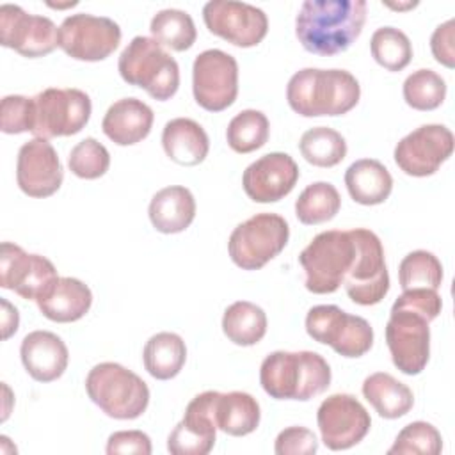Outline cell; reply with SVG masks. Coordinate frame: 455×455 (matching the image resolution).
I'll return each instance as SVG.
<instances>
[{
  "mask_svg": "<svg viewBox=\"0 0 455 455\" xmlns=\"http://www.w3.org/2000/svg\"><path fill=\"white\" fill-rule=\"evenodd\" d=\"M364 21V0H306L295 18V36L309 53L336 55L359 37Z\"/></svg>",
  "mask_w": 455,
  "mask_h": 455,
  "instance_id": "obj_1",
  "label": "cell"
},
{
  "mask_svg": "<svg viewBox=\"0 0 455 455\" xmlns=\"http://www.w3.org/2000/svg\"><path fill=\"white\" fill-rule=\"evenodd\" d=\"M361 98L357 78L347 69L304 68L291 75L286 85V101L304 117L343 116Z\"/></svg>",
  "mask_w": 455,
  "mask_h": 455,
  "instance_id": "obj_2",
  "label": "cell"
},
{
  "mask_svg": "<svg viewBox=\"0 0 455 455\" xmlns=\"http://www.w3.org/2000/svg\"><path fill=\"white\" fill-rule=\"evenodd\" d=\"M331 377L329 363L311 350H275L259 366V384L275 400H311L331 386Z\"/></svg>",
  "mask_w": 455,
  "mask_h": 455,
  "instance_id": "obj_3",
  "label": "cell"
},
{
  "mask_svg": "<svg viewBox=\"0 0 455 455\" xmlns=\"http://www.w3.org/2000/svg\"><path fill=\"white\" fill-rule=\"evenodd\" d=\"M121 78L144 89L151 98L165 101L180 87V66L176 59L153 37L135 36L117 60Z\"/></svg>",
  "mask_w": 455,
  "mask_h": 455,
  "instance_id": "obj_4",
  "label": "cell"
},
{
  "mask_svg": "<svg viewBox=\"0 0 455 455\" xmlns=\"http://www.w3.org/2000/svg\"><path fill=\"white\" fill-rule=\"evenodd\" d=\"M357 245L352 231L329 229L318 233L299 254L306 274V290L316 295L334 293L350 272Z\"/></svg>",
  "mask_w": 455,
  "mask_h": 455,
  "instance_id": "obj_5",
  "label": "cell"
},
{
  "mask_svg": "<svg viewBox=\"0 0 455 455\" xmlns=\"http://www.w3.org/2000/svg\"><path fill=\"white\" fill-rule=\"evenodd\" d=\"M85 391L107 416L114 419H135L149 403L148 384L119 363H100L85 377Z\"/></svg>",
  "mask_w": 455,
  "mask_h": 455,
  "instance_id": "obj_6",
  "label": "cell"
},
{
  "mask_svg": "<svg viewBox=\"0 0 455 455\" xmlns=\"http://www.w3.org/2000/svg\"><path fill=\"white\" fill-rule=\"evenodd\" d=\"M290 226L277 213L261 212L240 222L229 235L228 252L242 270H259L288 243Z\"/></svg>",
  "mask_w": 455,
  "mask_h": 455,
  "instance_id": "obj_7",
  "label": "cell"
},
{
  "mask_svg": "<svg viewBox=\"0 0 455 455\" xmlns=\"http://www.w3.org/2000/svg\"><path fill=\"white\" fill-rule=\"evenodd\" d=\"M92 112L91 98L75 87H48L32 96V128L37 139L69 137L89 123Z\"/></svg>",
  "mask_w": 455,
  "mask_h": 455,
  "instance_id": "obj_8",
  "label": "cell"
},
{
  "mask_svg": "<svg viewBox=\"0 0 455 455\" xmlns=\"http://www.w3.org/2000/svg\"><path fill=\"white\" fill-rule=\"evenodd\" d=\"M306 332L336 354L355 359L373 345V329L363 316L350 315L334 304L313 306L306 315Z\"/></svg>",
  "mask_w": 455,
  "mask_h": 455,
  "instance_id": "obj_9",
  "label": "cell"
},
{
  "mask_svg": "<svg viewBox=\"0 0 455 455\" xmlns=\"http://www.w3.org/2000/svg\"><path fill=\"white\" fill-rule=\"evenodd\" d=\"M357 245L355 259L345 277V291L348 299L359 306L379 304L389 291V274L380 238L366 229H350Z\"/></svg>",
  "mask_w": 455,
  "mask_h": 455,
  "instance_id": "obj_10",
  "label": "cell"
},
{
  "mask_svg": "<svg viewBox=\"0 0 455 455\" xmlns=\"http://www.w3.org/2000/svg\"><path fill=\"white\" fill-rule=\"evenodd\" d=\"M430 320L416 309L391 306L386 343L393 364L405 375H418L430 357Z\"/></svg>",
  "mask_w": 455,
  "mask_h": 455,
  "instance_id": "obj_11",
  "label": "cell"
},
{
  "mask_svg": "<svg viewBox=\"0 0 455 455\" xmlns=\"http://www.w3.org/2000/svg\"><path fill=\"white\" fill-rule=\"evenodd\" d=\"M192 92L199 107L222 112L238 94V62L233 55L210 48L201 52L192 64Z\"/></svg>",
  "mask_w": 455,
  "mask_h": 455,
  "instance_id": "obj_12",
  "label": "cell"
},
{
  "mask_svg": "<svg viewBox=\"0 0 455 455\" xmlns=\"http://www.w3.org/2000/svg\"><path fill=\"white\" fill-rule=\"evenodd\" d=\"M119 43L121 27L107 16L76 12L64 18L59 27V48L75 60H103Z\"/></svg>",
  "mask_w": 455,
  "mask_h": 455,
  "instance_id": "obj_13",
  "label": "cell"
},
{
  "mask_svg": "<svg viewBox=\"0 0 455 455\" xmlns=\"http://www.w3.org/2000/svg\"><path fill=\"white\" fill-rule=\"evenodd\" d=\"M203 20L213 36L240 48L259 44L268 32L265 11L247 2L210 0L203 7Z\"/></svg>",
  "mask_w": 455,
  "mask_h": 455,
  "instance_id": "obj_14",
  "label": "cell"
},
{
  "mask_svg": "<svg viewBox=\"0 0 455 455\" xmlns=\"http://www.w3.org/2000/svg\"><path fill=\"white\" fill-rule=\"evenodd\" d=\"M316 423L323 444L332 451H339L355 446L366 437L371 418L355 396L334 393L320 403Z\"/></svg>",
  "mask_w": 455,
  "mask_h": 455,
  "instance_id": "obj_15",
  "label": "cell"
},
{
  "mask_svg": "<svg viewBox=\"0 0 455 455\" xmlns=\"http://www.w3.org/2000/svg\"><path fill=\"white\" fill-rule=\"evenodd\" d=\"M0 43L23 57L36 59L59 46V28L48 16L28 14L16 4L0 7Z\"/></svg>",
  "mask_w": 455,
  "mask_h": 455,
  "instance_id": "obj_16",
  "label": "cell"
},
{
  "mask_svg": "<svg viewBox=\"0 0 455 455\" xmlns=\"http://www.w3.org/2000/svg\"><path fill=\"white\" fill-rule=\"evenodd\" d=\"M453 153V133L444 124H423L395 146V162L414 178L432 176Z\"/></svg>",
  "mask_w": 455,
  "mask_h": 455,
  "instance_id": "obj_17",
  "label": "cell"
},
{
  "mask_svg": "<svg viewBox=\"0 0 455 455\" xmlns=\"http://www.w3.org/2000/svg\"><path fill=\"white\" fill-rule=\"evenodd\" d=\"M57 268L41 254H28L12 242L0 247V286L21 299L36 300L55 279Z\"/></svg>",
  "mask_w": 455,
  "mask_h": 455,
  "instance_id": "obj_18",
  "label": "cell"
},
{
  "mask_svg": "<svg viewBox=\"0 0 455 455\" xmlns=\"http://www.w3.org/2000/svg\"><path fill=\"white\" fill-rule=\"evenodd\" d=\"M219 391L196 395L167 437V450L172 455H206L217 439L215 400Z\"/></svg>",
  "mask_w": 455,
  "mask_h": 455,
  "instance_id": "obj_19",
  "label": "cell"
},
{
  "mask_svg": "<svg viewBox=\"0 0 455 455\" xmlns=\"http://www.w3.org/2000/svg\"><path fill=\"white\" fill-rule=\"evenodd\" d=\"M64 180V169L55 148L46 139L34 137L18 151L16 183L28 197L53 196Z\"/></svg>",
  "mask_w": 455,
  "mask_h": 455,
  "instance_id": "obj_20",
  "label": "cell"
},
{
  "mask_svg": "<svg viewBox=\"0 0 455 455\" xmlns=\"http://www.w3.org/2000/svg\"><path fill=\"white\" fill-rule=\"evenodd\" d=\"M299 176L297 162L288 153L274 151L245 167L242 187L254 203H277L293 190Z\"/></svg>",
  "mask_w": 455,
  "mask_h": 455,
  "instance_id": "obj_21",
  "label": "cell"
},
{
  "mask_svg": "<svg viewBox=\"0 0 455 455\" xmlns=\"http://www.w3.org/2000/svg\"><path fill=\"white\" fill-rule=\"evenodd\" d=\"M20 357L27 373L37 382H53L68 368L69 352L62 338L50 331H32L20 345Z\"/></svg>",
  "mask_w": 455,
  "mask_h": 455,
  "instance_id": "obj_22",
  "label": "cell"
},
{
  "mask_svg": "<svg viewBox=\"0 0 455 455\" xmlns=\"http://www.w3.org/2000/svg\"><path fill=\"white\" fill-rule=\"evenodd\" d=\"M155 114L139 98H121L114 101L101 121L103 133L117 146H133L144 140L153 126Z\"/></svg>",
  "mask_w": 455,
  "mask_h": 455,
  "instance_id": "obj_23",
  "label": "cell"
},
{
  "mask_svg": "<svg viewBox=\"0 0 455 455\" xmlns=\"http://www.w3.org/2000/svg\"><path fill=\"white\" fill-rule=\"evenodd\" d=\"M36 304L48 320L69 323L84 318L91 309L92 291L76 277H57L36 299Z\"/></svg>",
  "mask_w": 455,
  "mask_h": 455,
  "instance_id": "obj_24",
  "label": "cell"
},
{
  "mask_svg": "<svg viewBox=\"0 0 455 455\" xmlns=\"http://www.w3.org/2000/svg\"><path fill=\"white\" fill-rule=\"evenodd\" d=\"M162 146L165 155L185 167L204 162L210 151V139L204 128L188 117H176L165 123L162 130Z\"/></svg>",
  "mask_w": 455,
  "mask_h": 455,
  "instance_id": "obj_25",
  "label": "cell"
},
{
  "mask_svg": "<svg viewBox=\"0 0 455 455\" xmlns=\"http://www.w3.org/2000/svg\"><path fill=\"white\" fill-rule=\"evenodd\" d=\"M148 215L156 231L176 235L192 224L196 217V199L187 187L171 185L151 197Z\"/></svg>",
  "mask_w": 455,
  "mask_h": 455,
  "instance_id": "obj_26",
  "label": "cell"
},
{
  "mask_svg": "<svg viewBox=\"0 0 455 455\" xmlns=\"http://www.w3.org/2000/svg\"><path fill=\"white\" fill-rule=\"evenodd\" d=\"M345 185L350 197L364 206L384 203L393 190V176L375 158H361L345 171Z\"/></svg>",
  "mask_w": 455,
  "mask_h": 455,
  "instance_id": "obj_27",
  "label": "cell"
},
{
  "mask_svg": "<svg viewBox=\"0 0 455 455\" xmlns=\"http://www.w3.org/2000/svg\"><path fill=\"white\" fill-rule=\"evenodd\" d=\"M361 391L375 412L386 419L402 418L414 405V395L411 387L386 371H375L368 375Z\"/></svg>",
  "mask_w": 455,
  "mask_h": 455,
  "instance_id": "obj_28",
  "label": "cell"
},
{
  "mask_svg": "<svg viewBox=\"0 0 455 455\" xmlns=\"http://www.w3.org/2000/svg\"><path fill=\"white\" fill-rule=\"evenodd\" d=\"M261 411L258 400L245 391L217 393L215 400V423L217 428L242 437L254 432L259 425Z\"/></svg>",
  "mask_w": 455,
  "mask_h": 455,
  "instance_id": "obj_29",
  "label": "cell"
},
{
  "mask_svg": "<svg viewBox=\"0 0 455 455\" xmlns=\"http://www.w3.org/2000/svg\"><path fill=\"white\" fill-rule=\"evenodd\" d=\"M187 361V347L176 332L153 334L142 350V363L146 371L156 380L174 379Z\"/></svg>",
  "mask_w": 455,
  "mask_h": 455,
  "instance_id": "obj_30",
  "label": "cell"
},
{
  "mask_svg": "<svg viewBox=\"0 0 455 455\" xmlns=\"http://www.w3.org/2000/svg\"><path fill=\"white\" fill-rule=\"evenodd\" d=\"M222 332L235 345L252 347L267 334V315L254 302L236 300L224 311Z\"/></svg>",
  "mask_w": 455,
  "mask_h": 455,
  "instance_id": "obj_31",
  "label": "cell"
},
{
  "mask_svg": "<svg viewBox=\"0 0 455 455\" xmlns=\"http://www.w3.org/2000/svg\"><path fill=\"white\" fill-rule=\"evenodd\" d=\"M339 208V192L329 181H315L307 185L295 201V215L299 222L306 226H315L334 219Z\"/></svg>",
  "mask_w": 455,
  "mask_h": 455,
  "instance_id": "obj_32",
  "label": "cell"
},
{
  "mask_svg": "<svg viewBox=\"0 0 455 455\" xmlns=\"http://www.w3.org/2000/svg\"><path fill=\"white\" fill-rule=\"evenodd\" d=\"M149 30L155 41L174 52H185L192 48L197 39V30L192 16L181 9H162L149 23Z\"/></svg>",
  "mask_w": 455,
  "mask_h": 455,
  "instance_id": "obj_33",
  "label": "cell"
},
{
  "mask_svg": "<svg viewBox=\"0 0 455 455\" xmlns=\"http://www.w3.org/2000/svg\"><path fill=\"white\" fill-rule=\"evenodd\" d=\"M299 149L307 164L334 167L347 156V140L339 132L329 126H315L302 133Z\"/></svg>",
  "mask_w": 455,
  "mask_h": 455,
  "instance_id": "obj_34",
  "label": "cell"
},
{
  "mask_svg": "<svg viewBox=\"0 0 455 455\" xmlns=\"http://www.w3.org/2000/svg\"><path fill=\"white\" fill-rule=\"evenodd\" d=\"M270 135V123L261 110L245 108L238 112L226 128L228 146L235 153H251L263 148Z\"/></svg>",
  "mask_w": 455,
  "mask_h": 455,
  "instance_id": "obj_35",
  "label": "cell"
},
{
  "mask_svg": "<svg viewBox=\"0 0 455 455\" xmlns=\"http://www.w3.org/2000/svg\"><path fill=\"white\" fill-rule=\"evenodd\" d=\"M398 281L402 290H439L443 283V265L430 251H412L398 265Z\"/></svg>",
  "mask_w": 455,
  "mask_h": 455,
  "instance_id": "obj_36",
  "label": "cell"
},
{
  "mask_svg": "<svg viewBox=\"0 0 455 455\" xmlns=\"http://www.w3.org/2000/svg\"><path fill=\"white\" fill-rule=\"evenodd\" d=\"M370 50L377 64L387 71H402L412 59V44L405 32L395 27H380L371 34Z\"/></svg>",
  "mask_w": 455,
  "mask_h": 455,
  "instance_id": "obj_37",
  "label": "cell"
},
{
  "mask_svg": "<svg viewBox=\"0 0 455 455\" xmlns=\"http://www.w3.org/2000/svg\"><path fill=\"white\" fill-rule=\"evenodd\" d=\"M405 103L414 110H434L446 98V82L434 69L421 68L412 71L402 87Z\"/></svg>",
  "mask_w": 455,
  "mask_h": 455,
  "instance_id": "obj_38",
  "label": "cell"
},
{
  "mask_svg": "<svg viewBox=\"0 0 455 455\" xmlns=\"http://www.w3.org/2000/svg\"><path fill=\"white\" fill-rule=\"evenodd\" d=\"M443 450L441 432L427 421H412L405 425L393 446L387 450L389 455H405V453H421V455H437Z\"/></svg>",
  "mask_w": 455,
  "mask_h": 455,
  "instance_id": "obj_39",
  "label": "cell"
},
{
  "mask_svg": "<svg viewBox=\"0 0 455 455\" xmlns=\"http://www.w3.org/2000/svg\"><path fill=\"white\" fill-rule=\"evenodd\" d=\"M69 171L82 180L101 178L110 167L108 149L94 137H85L71 148L68 156Z\"/></svg>",
  "mask_w": 455,
  "mask_h": 455,
  "instance_id": "obj_40",
  "label": "cell"
},
{
  "mask_svg": "<svg viewBox=\"0 0 455 455\" xmlns=\"http://www.w3.org/2000/svg\"><path fill=\"white\" fill-rule=\"evenodd\" d=\"M32 128V98L21 94H9L0 105V130L14 135L30 132Z\"/></svg>",
  "mask_w": 455,
  "mask_h": 455,
  "instance_id": "obj_41",
  "label": "cell"
},
{
  "mask_svg": "<svg viewBox=\"0 0 455 455\" xmlns=\"http://www.w3.org/2000/svg\"><path fill=\"white\" fill-rule=\"evenodd\" d=\"M316 450V435L306 427H288L281 430L274 444L277 455H313Z\"/></svg>",
  "mask_w": 455,
  "mask_h": 455,
  "instance_id": "obj_42",
  "label": "cell"
},
{
  "mask_svg": "<svg viewBox=\"0 0 455 455\" xmlns=\"http://www.w3.org/2000/svg\"><path fill=\"white\" fill-rule=\"evenodd\" d=\"M393 304L416 309L421 315H425L430 322L435 320L443 309L441 295L437 293V290H428V288L403 290V293Z\"/></svg>",
  "mask_w": 455,
  "mask_h": 455,
  "instance_id": "obj_43",
  "label": "cell"
},
{
  "mask_svg": "<svg viewBox=\"0 0 455 455\" xmlns=\"http://www.w3.org/2000/svg\"><path fill=\"white\" fill-rule=\"evenodd\" d=\"M105 451L108 455H117V453L149 455L151 453V439L142 430H119V432L110 434Z\"/></svg>",
  "mask_w": 455,
  "mask_h": 455,
  "instance_id": "obj_44",
  "label": "cell"
},
{
  "mask_svg": "<svg viewBox=\"0 0 455 455\" xmlns=\"http://www.w3.org/2000/svg\"><path fill=\"white\" fill-rule=\"evenodd\" d=\"M453 20H448L441 25L435 27V30L430 36V50L434 59L446 66V68H453L455 66V50H453Z\"/></svg>",
  "mask_w": 455,
  "mask_h": 455,
  "instance_id": "obj_45",
  "label": "cell"
},
{
  "mask_svg": "<svg viewBox=\"0 0 455 455\" xmlns=\"http://www.w3.org/2000/svg\"><path fill=\"white\" fill-rule=\"evenodd\" d=\"M2 304V338L9 339L20 325V315L18 309L5 299H0Z\"/></svg>",
  "mask_w": 455,
  "mask_h": 455,
  "instance_id": "obj_46",
  "label": "cell"
},
{
  "mask_svg": "<svg viewBox=\"0 0 455 455\" xmlns=\"http://www.w3.org/2000/svg\"><path fill=\"white\" fill-rule=\"evenodd\" d=\"M387 7L391 9H398V11H403V9H412L418 5V2H409V4H386Z\"/></svg>",
  "mask_w": 455,
  "mask_h": 455,
  "instance_id": "obj_47",
  "label": "cell"
},
{
  "mask_svg": "<svg viewBox=\"0 0 455 455\" xmlns=\"http://www.w3.org/2000/svg\"><path fill=\"white\" fill-rule=\"evenodd\" d=\"M78 2H68V4H50L48 2V5L50 7H57V9H62V7H73V5H76Z\"/></svg>",
  "mask_w": 455,
  "mask_h": 455,
  "instance_id": "obj_48",
  "label": "cell"
}]
</instances>
